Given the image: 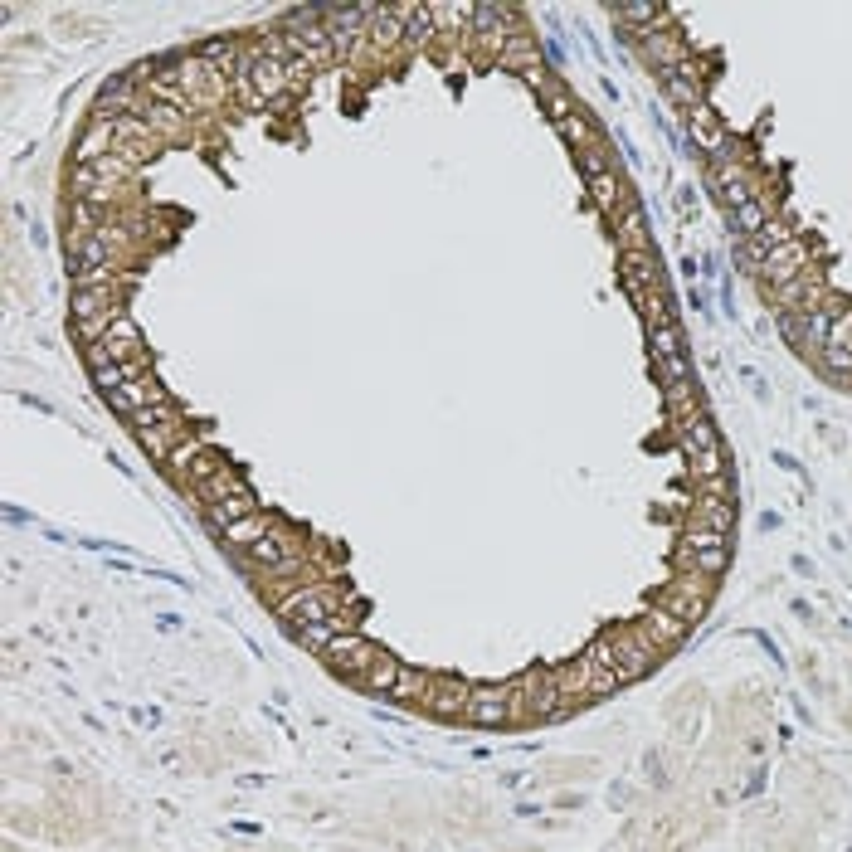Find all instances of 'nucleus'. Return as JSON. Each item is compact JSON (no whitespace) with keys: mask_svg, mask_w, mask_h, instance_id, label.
<instances>
[{"mask_svg":"<svg viewBox=\"0 0 852 852\" xmlns=\"http://www.w3.org/2000/svg\"><path fill=\"white\" fill-rule=\"evenodd\" d=\"M429 10H434V25H448V35H463V30H473V5L444 0V5H429Z\"/></svg>","mask_w":852,"mask_h":852,"instance_id":"obj_39","label":"nucleus"},{"mask_svg":"<svg viewBox=\"0 0 852 852\" xmlns=\"http://www.w3.org/2000/svg\"><path fill=\"white\" fill-rule=\"evenodd\" d=\"M69 220H74V234H78V239H88V234H98V229H103V220H98V205H88V200H74Z\"/></svg>","mask_w":852,"mask_h":852,"instance_id":"obj_45","label":"nucleus"},{"mask_svg":"<svg viewBox=\"0 0 852 852\" xmlns=\"http://www.w3.org/2000/svg\"><path fill=\"white\" fill-rule=\"evenodd\" d=\"M497 59H502L507 69H521V74L541 64V54H536V44H531V35H526L521 25H517V30H512V35H507V44H502V54H497Z\"/></svg>","mask_w":852,"mask_h":852,"instance_id":"obj_31","label":"nucleus"},{"mask_svg":"<svg viewBox=\"0 0 852 852\" xmlns=\"http://www.w3.org/2000/svg\"><path fill=\"white\" fill-rule=\"evenodd\" d=\"M823 346H838V351H852V307L843 317H833V327H828V341Z\"/></svg>","mask_w":852,"mask_h":852,"instance_id":"obj_47","label":"nucleus"},{"mask_svg":"<svg viewBox=\"0 0 852 852\" xmlns=\"http://www.w3.org/2000/svg\"><path fill=\"white\" fill-rule=\"evenodd\" d=\"M706 181H711V190L721 195L726 215H731V210H741V205H750V200H760V181L750 176V166H745L741 156H721V161H711V166H706Z\"/></svg>","mask_w":852,"mask_h":852,"instance_id":"obj_7","label":"nucleus"},{"mask_svg":"<svg viewBox=\"0 0 852 852\" xmlns=\"http://www.w3.org/2000/svg\"><path fill=\"white\" fill-rule=\"evenodd\" d=\"M556 127H560V137H565L575 151H585V147H594V142H599V132H594V122L585 117V112H570V117H565V122H556Z\"/></svg>","mask_w":852,"mask_h":852,"instance_id":"obj_37","label":"nucleus"},{"mask_svg":"<svg viewBox=\"0 0 852 852\" xmlns=\"http://www.w3.org/2000/svg\"><path fill=\"white\" fill-rule=\"evenodd\" d=\"M633 629L643 633L653 648H663V653H667V648H677V643H687V624H682V619H672L667 609H648Z\"/></svg>","mask_w":852,"mask_h":852,"instance_id":"obj_21","label":"nucleus"},{"mask_svg":"<svg viewBox=\"0 0 852 852\" xmlns=\"http://www.w3.org/2000/svg\"><path fill=\"white\" fill-rule=\"evenodd\" d=\"M765 259H770V249H765L760 239H741V244H736V268L750 273V278H760V273H765Z\"/></svg>","mask_w":852,"mask_h":852,"instance_id":"obj_41","label":"nucleus"},{"mask_svg":"<svg viewBox=\"0 0 852 852\" xmlns=\"http://www.w3.org/2000/svg\"><path fill=\"white\" fill-rule=\"evenodd\" d=\"M224 468H229V463H224L220 453H210V448H200V453L190 458V468H186V473H181V478H186V482H200V487H205V482H210V478H220Z\"/></svg>","mask_w":852,"mask_h":852,"instance_id":"obj_40","label":"nucleus"},{"mask_svg":"<svg viewBox=\"0 0 852 852\" xmlns=\"http://www.w3.org/2000/svg\"><path fill=\"white\" fill-rule=\"evenodd\" d=\"M809 268H814L809 244H804V239H789V244H779L775 254L765 259L760 288H784V283H794V278H799V273H809Z\"/></svg>","mask_w":852,"mask_h":852,"instance_id":"obj_12","label":"nucleus"},{"mask_svg":"<svg viewBox=\"0 0 852 852\" xmlns=\"http://www.w3.org/2000/svg\"><path fill=\"white\" fill-rule=\"evenodd\" d=\"M239 492H249V487L239 482V473H234V468H224L220 478H210L205 487H200V497H205V502H224V497H239Z\"/></svg>","mask_w":852,"mask_h":852,"instance_id":"obj_42","label":"nucleus"},{"mask_svg":"<svg viewBox=\"0 0 852 852\" xmlns=\"http://www.w3.org/2000/svg\"><path fill=\"white\" fill-rule=\"evenodd\" d=\"M619 273H624V288H629V297L643 307L648 297L663 288V278H658V259H653V249L648 254H624L619 259Z\"/></svg>","mask_w":852,"mask_h":852,"instance_id":"obj_16","label":"nucleus"},{"mask_svg":"<svg viewBox=\"0 0 852 852\" xmlns=\"http://www.w3.org/2000/svg\"><path fill=\"white\" fill-rule=\"evenodd\" d=\"M672 565H677V575H706V580H716L731 565V541H721V546H687V541H677Z\"/></svg>","mask_w":852,"mask_h":852,"instance_id":"obj_14","label":"nucleus"},{"mask_svg":"<svg viewBox=\"0 0 852 852\" xmlns=\"http://www.w3.org/2000/svg\"><path fill=\"white\" fill-rule=\"evenodd\" d=\"M244 560L254 565V570H268V575H288V570H297L302 565V541H297L293 531H268V536H259L249 551H244Z\"/></svg>","mask_w":852,"mask_h":852,"instance_id":"obj_10","label":"nucleus"},{"mask_svg":"<svg viewBox=\"0 0 852 852\" xmlns=\"http://www.w3.org/2000/svg\"><path fill=\"white\" fill-rule=\"evenodd\" d=\"M254 512H259L254 492H239V497H224V502H205V517H210V526H215V531H229L234 521L254 517Z\"/></svg>","mask_w":852,"mask_h":852,"instance_id":"obj_24","label":"nucleus"},{"mask_svg":"<svg viewBox=\"0 0 852 852\" xmlns=\"http://www.w3.org/2000/svg\"><path fill=\"white\" fill-rule=\"evenodd\" d=\"M176 83L186 88L190 108H220L224 98H229V74H224L215 59H205V54L176 59Z\"/></svg>","mask_w":852,"mask_h":852,"instance_id":"obj_3","label":"nucleus"},{"mask_svg":"<svg viewBox=\"0 0 852 852\" xmlns=\"http://www.w3.org/2000/svg\"><path fill=\"white\" fill-rule=\"evenodd\" d=\"M112 409H122V414H147V409H156V405H166V390L156 385V375H142V380H127V385H117V390H108L103 395Z\"/></svg>","mask_w":852,"mask_h":852,"instance_id":"obj_15","label":"nucleus"},{"mask_svg":"<svg viewBox=\"0 0 852 852\" xmlns=\"http://www.w3.org/2000/svg\"><path fill=\"white\" fill-rule=\"evenodd\" d=\"M692 526H706V531L731 536V531H736V502H726V497H697V507H692Z\"/></svg>","mask_w":852,"mask_h":852,"instance_id":"obj_23","label":"nucleus"},{"mask_svg":"<svg viewBox=\"0 0 852 852\" xmlns=\"http://www.w3.org/2000/svg\"><path fill=\"white\" fill-rule=\"evenodd\" d=\"M400 672H405V663L400 658H390V653H380V663L361 677V687L371 692V697H390L395 692V682H400Z\"/></svg>","mask_w":852,"mask_h":852,"instance_id":"obj_33","label":"nucleus"},{"mask_svg":"<svg viewBox=\"0 0 852 852\" xmlns=\"http://www.w3.org/2000/svg\"><path fill=\"white\" fill-rule=\"evenodd\" d=\"M468 697H473V687H468L463 677H434V687H429V702H424V706H429L439 721H463Z\"/></svg>","mask_w":852,"mask_h":852,"instance_id":"obj_17","label":"nucleus"},{"mask_svg":"<svg viewBox=\"0 0 852 852\" xmlns=\"http://www.w3.org/2000/svg\"><path fill=\"white\" fill-rule=\"evenodd\" d=\"M818 366L828 375H852V351H838V346H823L818 351Z\"/></svg>","mask_w":852,"mask_h":852,"instance_id":"obj_46","label":"nucleus"},{"mask_svg":"<svg viewBox=\"0 0 852 852\" xmlns=\"http://www.w3.org/2000/svg\"><path fill=\"white\" fill-rule=\"evenodd\" d=\"M726 220H731V234H741V239H755V234H760L765 224L775 220V215H770V205H765V195H760V200H750V205H741V210H731Z\"/></svg>","mask_w":852,"mask_h":852,"instance_id":"obj_32","label":"nucleus"},{"mask_svg":"<svg viewBox=\"0 0 852 852\" xmlns=\"http://www.w3.org/2000/svg\"><path fill=\"white\" fill-rule=\"evenodd\" d=\"M609 15H614L619 25H629L638 39L658 35V25H667V20H672V10L653 5V0H629V5H609Z\"/></svg>","mask_w":852,"mask_h":852,"instance_id":"obj_19","label":"nucleus"},{"mask_svg":"<svg viewBox=\"0 0 852 852\" xmlns=\"http://www.w3.org/2000/svg\"><path fill=\"white\" fill-rule=\"evenodd\" d=\"M521 15L512 5H473V35L492 49V54H502V44H507V25H517Z\"/></svg>","mask_w":852,"mask_h":852,"instance_id":"obj_18","label":"nucleus"},{"mask_svg":"<svg viewBox=\"0 0 852 852\" xmlns=\"http://www.w3.org/2000/svg\"><path fill=\"white\" fill-rule=\"evenodd\" d=\"M648 341H653V356H658V361H672V356H682V351H687V341H682V332H677V322L648 327Z\"/></svg>","mask_w":852,"mask_h":852,"instance_id":"obj_38","label":"nucleus"},{"mask_svg":"<svg viewBox=\"0 0 852 852\" xmlns=\"http://www.w3.org/2000/svg\"><path fill=\"white\" fill-rule=\"evenodd\" d=\"M103 312H122L112 288H93V293H74V322H93Z\"/></svg>","mask_w":852,"mask_h":852,"instance_id":"obj_35","label":"nucleus"},{"mask_svg":"<svg viewBox=\"0 0 852 852\" xmlns=\"http://www.w3.org/2000/svg\"><path fill=\"white\" fill-rule=\"evenodd\" d=\"M278 614H283L288 629L341 619V590H332V585H302V590H293L283 604H278Z\"/></svg>","mask_w":852,"mask_h":852,"instance_id":"obj_5","label":"nucleus"},{"mask_svg":"<svg viewBox=\"0 0 852 852\" xmlns=\"http://www.w3.org/2000/svg\"><path fill=\"white\" fill-rule=\"evenodd\" d=\"M706 594H711V580H706V575H677L672 585L658 590L653 609H667L672 619H682V624L692 629V624H702L706 619Z\"/></svg>","mask_w":852,"mask_h":852,"instance_id":"obj_8","label":"nucleus"},{"mask_svg":"<svg viewBox=\"0 0 852 852\" xmlns=\"http://www.w3.org/2000/svg\"><path fill=\"white\" fill-rule=\"evenodd\" d=\"M132 429H137V444L147 448L151 458H171L176 448L186 444V419H181L171 405H156V409H147V414H137Z\"/></svg>","mask_w":852,"mask_h":852,"instance_id":"obj_6","label":"nucleus"},{"mask_svg":"<svg viewBox=\"0 0 852 852\" xmlns=\"http://www.w3.org/2000/svg\"><path fill=\"white\" fill-rule=\"evenodd\" d=\"M302 78H312V64L307 59H288V83H302Z\"/></svg>","mask_w":852,"mask_h":852,"instance_id":"obj_48","label":"nucleus"},{"mask_svg":"<svg viewBox=\"0 0 852 852\" xmlns=\"http://www.w3.org/2000/svg\"><path fill=\"white\" fill-rule=\"evenodd\" d=\"M585 658L599 667H614L624 682H638V677H648L653 667L663 663V648H653L638 629H609L585 648Z\"/></svg>","mask_w":852,"mask_h":852,"instance_id":"obj_1","label":"nucleus"},{"mask_svg":"<svg viewBox=\"0 0 852 852\" xmlns=\"http://www.w3.org/2000/svg\"><path fill=\"white\" fill-rule=\"evenodd\" d=\"M346 624L351 619H327V624H302V629H293V638H297V648H307V653H327L332 648V638L336 633H346Z\"/></svg>","mask_w":852,"mask_h":852,"instance_id":"obj_30","label":"nucleus"},{"mask_svg":"<svg viewBox=\"0 0 852 852\" xmlns=\"http://www.w3.org/2000/svg\"><path fill=\"white\" fill-rule=\"evenodd\" d=\"M429 687H434V672H424V667H409V663H405L400 682H395V692H390V702L424 706V702H429Z\"/></svg>","mask_w":852,"mask_h":852,"instance_id":"obj_26","label":"nucleus"},{"mask_svg":"<svg viewBox=\"0 0 852 852\" xmlns=\"http://www.w3.org/2000/svg\"><path fill=\"white\" fill-rule=\"evenodd\" d=\"M142 117H147V127L161 137V142H176V137H186V132H190L186 112L166 108V103H142Z\"/></svg>","mask_w":852,"mask_h":852,"instance_id":"obj_25","label":"nucleus"},{"mask_svg":"<svg viewBox=\"0 0 852 852\" xmlns=\"http://www.w3.org/2000/svg\"><path fill=\"white\" fill-rule=\"evenodd\" d=\"M658 83H663V93L677 103V108H687V112L702 108V83H697V78H687L682 69H663Z\"/></svg>","mask_w":852,"mask_h":852,"instance_id":"obj_28","label":"nucleus"},{"mask_svg":"<svg viewBox=\"0 0 852 852\" xmlns=\"http://www.w3.org/2000/svg\"><path fill=\"white\" fill-rule=\"evenodd\" d=\"M619 239H624V254H648V220H643V210H638V205L624 210Z\"/></svg>","mask_w":852,"mask_h":852,"instance_id":"obj_36","label":"nucleus"},{"mask_svg":"<svg viewBox=\"0 0 852 852\" xmlns=\"http://www.w3.org/2000/svg\"><path fill=\"white\" fill-rule=\"evenodd\" d=\"M380 653H385L380 643H371V638H361V633L346 629V633H336V638H332V648L322 653V663L332 667L336 677H351V682H361V677H366V672L380 663Z\"/></svg>","mask_w":852,"mask_h":852,"instance_id":"obj_9","label":"nucleus"},{"mask_svg":"<svg viewBox=\"0 0 852 852\" xmlns=\"http://www.w3.org/2000/svg\"><path fill=\"white\" fill-rule=\"evenodd\" d=\"M590 195H594V205H599V210H604L609 220H619V210H629V205H633L629 195H624V181H619L614 171H609V176H594V181H590Z\"/></svg>","mask_w":852,"mask_h":852,"instance_id":"obj_27","label":"nucleus"},{"mask_svg":"<svg viewBox=\"0 0 852 852\" xmlns=\"http://www.w3.org/2000/svg\"><path fill=\"white\" fill-rule=\"evenodd\" d=\"M580 171H585V181L609 176V171H614V166H609V147H604V142H594V147L580 151Z\"/></svg>","mask_w":852,"mask_h":852,"instance_id":"obj_44","label":"nucleus"},{"mask_svg":"<svg viewBox=\"0 0 852 852\" xmlns=\"http://www.w3.org/2000/svg\"><path fill=\"white\" fill-rule=\"evenodd\" d=\"M512 711L526 716V721H556V716H565L570 706L560 697L556 672H526L517 687H512Z\"/></svg>","mask_w":852,"mask_h":852,"instance_id":"obj_4","label":"nucleus"},{"mask_svg":"<svg viewBox=\"0 0 852 852\" xmlns=\"http://www.w3.org/2000/svg\"><path fill=\"white\" fill-rule=\"evenodd\" d=\"M556 687L565 706H585L590 702V658L580 653V658H570L565 667H556Z\"/></svg>","mask_w":852,"mask_h":852,"instance_id":"obj_22","label":"nucleus"},{"mask_svg":"<svg viewBox=\"0 0 852 852\" xmlns=\"http://www.w3.org/2000/svg\"><path fill=\"white\" fill-rule=\"evenodd\" d=\"M463 721H473V726H482V731L517 721V711H512V687H473Z\"/></svg>","mask_w":852,"mask_h":852,"instance_id":"obj_11","label":"nucleus"},{"mask_svg":"<svg viewBox=\"0 0 852 852\" xmlns=\"http://www.w3.org/2000/svg\"><path fill=\"white\" fill-rule=\"evenodd\" d=\"M765 297L775 302L779 312H814L818 302L828 297V283H823L818 268H809V273H799V278L784 283V288H765Z\"/></svg>","mask_w":852,"mask_h":852,"instance_id":"obj_13","label":"nucleus"},{"mask_svg":"<svg viewBox=\"0 0 852 852\" xmlns=\"http://www.w3.org/2000/svg\"><path fill=\"white\" fill-rule=\"evenodd\" d=\"M78 166H98V161H108V156H117V132H112V122H103V117H93L88 122V132L78 137Z\"/></svg>","mask_w":852,"mask_h":852,"instance_id":"obj_20","label":"nucleus"},{"mask_svg":"<svg viewBox=\"0 0 852 852\" xmlns=\"http://www.w3.org/2000/svg\"><path fill=\"white\" fill-rule=\"evenodd\" d=\"M619 687H624V677H619L614 667L590 663V702H599V697H609V692H619Z\"/></svg>","mask_w":852,"mask_h":852,"instance_id":"obj_43","label":"nucleus"},{"mask_svg":"<svg viewBox=\"0 0 852 852\" xmlns=\"http://www.w3.org/2000/svg\"><path fill=\"white\" fill-rule=\"evenodd\" d=\"M677 444L692 458V473L702 482L726 478V448H721V439H716V429H711V419H706L702 409L687 414V419H677Z\"/></svg>","mask_w":852,"mask_h":852,"instance_id":"obj_2","label":"nucleus"},{"mask_svg":"<svg viewBox=\"0 0 852 852\" xmlns=\"http://www.w3.org/2000/svg\"><path fill=\"white\" fill-rule=\"evenodd\" d=\"M643 54L658 64V74H663V69H682V64H687V44H682L677 35H648V39H643Z\"/></svg>","mask_w":852,"mask_h":852,"instance_id":"obj_29","label":"nucleus"},{"mask_svg":"<svg viewBox=\"0 0 852 852\" xmlns=\"http://www.w3.org/2000/svg\"><path fill=\"white\" fill-rule=\"evenodd\" d=\"M268 531H273V521L263 517V512H254V517L234 521V526H229V531H220V536H224V546H234V551H249L259 536H268Z\"/></svg>","mask_w":852,"mask_h":852,"instance_id":"obj_34","label":"nucleus"}]
</instances>
